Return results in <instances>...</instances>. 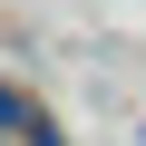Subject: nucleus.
<instances>
[{
	"label": "nucleus",
	"instance_id": "f257e3e1",
	"mask_svg": "<svg viewBox=\"0 0 146 146\" xmlns=\"http://www.w3.org/2000/svg\"><path fill=\"white\" fill-rule=\"evenodd\" d=\"M39 117H49V107H39V98H29L20 78H0V136H29Z\"/></svg>",
	"mask_w": 146,
	"mask_h": 146
},
{
	"label": "nucleus",
	"instance_id": "f03ea898",
	"mask_svg": "<svg viewBox=\"0 0 146 146\" xmlns=\"http://www.w3.org/2000/svg\"><path fill=\"white\" fill-rule=\"evenodd\" d=\"M20 146H68V136H58V117H39V127H29Z\"/></svg>",
	"mask_w": 146,
	"mask_h": 146
},
{
	"label": "nucleus",
	"instance_id": "7ed1b4c3",
	"mask_svg": "<svg viewBox=\"0 0 146 146\" xmlns=\"http://www.w3.org/2000/svg\"><path fill=\"white\" fill-rule=\"evenodd\" d=\"M0 146H20V136H0Z\"/></svg>",
	"mask_w": 146,
	"mask_h": 146
}]
</instances>
